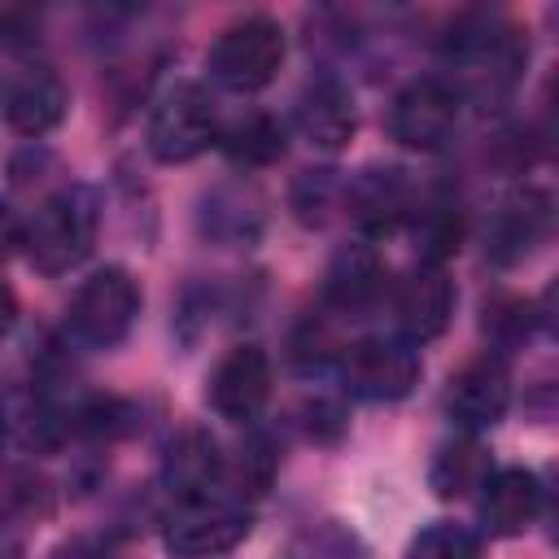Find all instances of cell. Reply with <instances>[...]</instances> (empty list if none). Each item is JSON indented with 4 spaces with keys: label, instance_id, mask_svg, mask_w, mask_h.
I'll return each instance as SVG.
<instances>
[{
    "label": "cell",
    "instance_id": "cell-30",
    "mask_svg": "<svg viewBox=\"0 0 559 559\" xmlns=\"http://www.w3.org/2000/svg\"><path fill=\"white\" fill-rule=\"evenodd\" d=\"M0 559H17V542L4 528H0Z\"/></svg>",
    "mask_w": 559,
    "mask_h": 559
},
{
    "label": "cell",
    "instance_id": "cell-24",
    "mask_svg": "<svg viewBox=\"0 0 559 559\" xmlns=\"http://www.w3.org/2000/svg\"><path fill=\"white\" fill-rule=\"evenodd\" d=\"M528 323H533L528 301L498 297L493 306H485V332H489L498 345H515L520 336H528Z\"/></svg>",
    "mask_w": 559,
    "mask_h": 559
},
{
    "label": "cell",
    "instance_id": "cell-18",
    "mask_svg": "<svg viewBox=\"0 0 559 559\" xmlns=\"http://www.w3.org/2000/svg\"><path fill=\"white\" fill-rule=\"evenodd\" d=\"M218 144L236 166H271L284 157V127H280V118L249 109L223 127Z\"/></svg>",
    "mask_w": 559,
    "mask_h": 559
},
{
    "label": "cell",
    "instance_id": "cell-11",
    "mask_svg": "<svg viewBox=\"0 0 559 559\" xmlns=\"http://www.w3.org/2000/svg\"><path fill=\"white\" fill-rule=\"evenodd\" d=\"M271 397V358L258 345H231L210 376V406L223 419H253Z\"/></svg>",
    "mask_w": 559,
    "mask_h": 559
},
{
    "label": "cell",
    "instance_id": "cell-7",
    "mask_svg": "<svg viewBox=\"0 0 559 559\" xmlns=\"http://www.w3.org/2000/svg\"><path fill=\"white\" fill-rule=\"evenodd\" d=\"M459 122V92L445 79H415L393 96L389 131L406 148H441Z\"/></svg>",
    "mask_w": 559,
    "mask_h": 559
},
{
    "label": "cell",
    "instance_id": "cell-10",
    "mask_svg": "<svg viewBox=\"0 0 559 559\" xmlns=\"http://www.w3.org/2000/svg\"><path fill=\"white\" fill-rule=\"evenodd\" d=\"M507 402H511V376L498 358H472L463 362L454 376H450V389H445V411L450 419L463 428V432H480V428H493L502 415H507Z\"/></svg>",
    "mask_w": 559,
    "mask_h": 559
},
{
    "label": "cell",
    "instance_id": "cell-1",
    "mask_svg": "<svg viewBox=\"0 0 559 559\" xmlns=\"http://www.w3.org/2000/svg\"><path fill=\"white\" fill-rule=\"evenodd\" d=\"M96 197L92 188L83 183H70L61 192H52L35 218L22 227V245H26V258L44 271V275H61L70 266H79L87 253H92V240H96Z\"/></svg>",
    "mask_w": 559,
    "mask_h": 559
},
{
    "label": "cell",
    "instance_id": "cell-8",
    "mask_svg": "<svg viewBox=\"0 0 559 559\" xmlns=\"http://www.w3.org/2000/svg\"><path fill=\"white\" fill-rule=\"evenodd\" d=\"M341 367H345V384L371 402H397L419 380V354L406 341H384V336L354 341Z\"/></svg>",
    "mask_w": 559,
    "mask_h": 559
},
{
    "label": "cell",
    "instance_id": "cell-14",
    "mask_svg": "<svg viewBox=\"0 0 559 559\" xmlns=\"http://www.w3.org/2000/svg\"><path fill=\"white\" fill-rule=\"evenodd\" d=\"M480 489H485L480 515H485V528L493 537H515L542 515V480L533 472H524V467L489 472Z\"/></svg>",
    "mask_w": 559,
    "mask_h": 559
},
{
    "label": "cell",
    "instance_id": "cell-19",
    "mask_svg": "<svg viewBox=\"0 0 559 559\" xmlns=\"http://www.w3.org/2000/svg\"><path fill=\"white\" fill-rule=\"evenodd\" d=\"M380 280H384L380 258L367 245H349V249L336 253V262L328 271V297L341 310H358L380 293Z\"/></svg>",
    "mask_w": 559,
    "mask_h": 559
},
{
    "label": "cell",
    "instance_id": "cell-20",
    "mask_svg": "<svg viewBox=\"0 0 559 559\" xmlns=\"http://www.w3.org/2000/svg\"><path fill=\"white\" fill-rule=\"evenodd\" d=\"M485 476H489V459H485V445L476 437L445 441L432 459V472H428V480L441 498H463L476 485H485Z\"/></svg>",
    "mask_w": 559,
    "mask_h": 559
},
{
    "label": "cell",
    "instance_id": "cell-16",
    "mask_svg": "<svg viewBox=\"0 0 559 559\" xmlns=\"http://www.w3.org/2000/svg\"><path fill=\"white\" fill-rule=\"evenodd\" d=\"M218 472H223V454H218V441H214L205 428H183V432L170 441V454H166V485H170L179 498L210 493V485L218 480Z\"/></svg>",
    "mask_w": 559,
    "mask_h": 559
},
{
    "label": "cell",
    "instance_id": "cell-27",
    "mask_svg": "<svg viewBox=\"0 0 559 559\" xmlns=\"http://www.w3.org/2000/svg\"><path fill=\"white\" fill-rule=\"evenodd\" d=\"M297 546H310V559H354V537H345L336 524H319V528H310Z\"/></svg>",
    "mask_w": 559,
    "mask_h": 559
},
{
    "label": "cell",
    "instance_id": "cell-6",
    "mask_svg": "<svg viewBox=\"0 0 559 559\" xmlns=\"http://www.w3.org/2000/svg\"><path fill=\"white\" fill-rule=\"evenodd\" d=\"M135 314H140L135 280L122 266H105V271H96V275H87L79 284V293L70 301V332L83 345L109 349L131 332Z\"/></svg>",
    "mask_w": 559,
    "mask_h": 559
},
{
    "label": "cell",
    "instance_id": "cell-5",
    "mask_svg": "<svg viewBox=\"0 0 559 559\" xmlns=\"http://www.w3.org/2000/svg\"><path fill=\"white\" fill-rule=\"evenodd\" d=\"M210 140H218V122H214V105L197 83H175L157 96L153 114H148V153L157 162H192L197 153L210 148Z\"/></svg>",
    "mask_w": 559,
    "mask_h": 559
},
{
    "label": "cell",
    "instance_id": "cell-9",
    "mask_svg": "<svg viewBox=\"0 0 559 559\" xmlns=\"http://www.w3.org/2000/svg\"><path fill=\"white\" fill-rule=\"evenodd\" d=\"M550 231V197L542 188H520L498 201L489 227H485V253L498 266L524 262Z\"/></svg>",
    "mask_w": 559,
    "mask_h": 559
},
{
    "label": "cell",
    "instance_id": "cell-22",
    "mask_svg": "<svg viewBox=\"0 0 559 559\" xmlns=\"http://www.w3.org/2000/svg\"><path fill=\"white\" fill-rule=\"evenodd\" d=\"M406 559H480V537L467 524L437 520L411 542Z\"/></svg>",
    "mask_w": 559,
    "mask_h": 559
},
{
    "label": "cell",
    "instance_id": "cell-28",
    "mask_svg": "<svg viewBox=\"0 0 559 559\" xmlns=\"http://www.w3.org/2000/svg\"><path fill=\"white\" fill-rule=\"evenodd\" d=\"M17 245H22V223H17V214H13L9 205H0V262H4Z\"/></svg>",
    "mask_w": 559,
    "mask_h": 559
},
{
    "label": "cell",
    "instance_id": "cell-31",
    "mask_svg": "<svg viewBox=\"0 0 559 559\" xmlns=\"http://www.w3.org/2000/svg\"><path fill=\"white\" fill-rule=\"evenodd\" d=\"M0 445H4V437H0Z\"/></svg>",
    "mask_w": 559,
    "mask_h": 559
},
{
    "label": "cell",
    "instance_id": "cell-17",
    "mask_svg": "<svg viewBox=\"0 0 559 559\" xmlns=\"http://www.w3.org/2000/svg\"><path fill=\"white\" fill-rule=\"evenodd\" d=\"M345 197H349V210H354V218L362 223V227H393L402 214H406V179H402V170H393V166H371V170H362L349 188H345Z\"/></svg>",
    "mask_w": 559,
    "mask_h": 559
},
{
    "label": "cell",
    "instance_id": "cell-4",
    "mask_svg": "<svg viewBox=\"0 0 559 559\" xmlns=\"http://www.w3.org/2000/svg\"><path fill=\"white\" fill-rule=\"evenodd\" d=\"M249 511L231 498H179V507L166 515V550L175 559H214L236 550L249 537Z\"/></svg>",
    "mask_w": 559,
    "mask_h": 559
},
{
    "label": "cell",
    "instance_id": "cell-3",
    "mask_svg": "<svg viewBox=\"0 0 559 559\" xmlns=\"http://www.w3.org/2000/svg\"><path fill=\"white\" fill-rule=\"evenodd\" d=\"M284 61V26L266 13H249L218 31L210 48V74L231 92H258Z\"/></svg>",
    "mask_w": 559,
    "mask_h": 559
},
{
    "label": "cell",
    "instance_id": "cell-26",
    "mask_svg": "<svg viewBox=\"0 0 559 559\" xmlns=\"http://www.w3.org/2000/svg\"><path fill=\"white\" fill-rule=\"evenodd\" d=\"M293 205H297V218L301 223H323L328 205H332V179L328 170H306L297 179V192H293Z\"/></svg>",
    "mask_w": 559,
    "mask_h": 559
},
{
    "label": "cell",
    "instance_id": "cell-25",
    "mask_svg": "<svg viewBox=\"0 0 559 559\" xmlns=\"http://www.w3.org/2000/svg\"><path fill=\"white\" fill-rule=\"evenodd\" d=\"M419 236H424V262L450 258V253L459 249V214H454L450 205H432V210L424 214Z\"/></svg>",
    "mask_w": 559,
    "mask_h": 559
},
{
    "label": "cell",
    "instance_id": "cell-23",
    "mask_svg": "<svg viewBox=\"0 0 559 559\" xmlns=\"http://www.w3.org/2000/svg\"><path fill=\"white\" fill-rule=\"evenodd\" d=\"M271 476H275V450H271V441L262 432L245 437L240 459H236V485H240V493H266Z\"/></svg>",
    "mask_w": 559,
    "mask_h": 559
},
{
    "label": "cell",
    "instance_id": "cell-2",
    "mask_svg": "<svg viewBox=\"0 0 559 559\" xmlns=\"http://www.w3.org/2000/svg\"><path fill=\"white\" fill-rule=\"evenodd\" d=\"M524 57H528L524 35L502 17L472 13L450 31V61L463 66V74L476 92H489V96L507 92L520 79Z\"/></svg>",
    "mask_w": 559,
    "mask_h": 559
},
{
    "label": "cell",
    "instance_id": "cell-15",
    "mask_svg": "<svg viewBox=\"0 0 559 559\" xmlns=\"http://www.w3.org/2000/svg\"><path fill=\"white\" fill-rule=\"evenodd\" d=\"M66 105H70L66 83H61L52 70L35 66V70H26V74L9 87V96H4V118H9V127L22 131V135H44V131H52V127L66 118Z\"/></svg>",
    "mask_w": 559,
    "mask_h": 559
},
{
    "label": "cell",
    "instance_id": "cell-13",
    "mask_svg": "<svg viewBox=\"0 0 559 559\" xmlns=\"http://www.w3.org/2000/svg\"><path fill=\"white\" fill-rule=\"evenodd\" d=\"M297 127H301V135H306L314 148L341 153V148L354 140V127H358L349 87L336 83L332 74L306 83L301 96H297Z\"/></svg>",
    "mask_w": 559,
    "mask_h": 559
},
{
    "label": "cell",
    "instance_id": "cell-21",
    "mask_svg": "<svg viewBox=\"0 0 559 559\" xmlns=\"http://www.w3.org/2000/svg\"><path fill=\"white\" fill-rule=\"evenodd\" d=\"M262 227V214H258V201L245 197V192H227L218 188L210 201H205V231L227 240V245H240V240H253Z\"/></svg>",
    "mask_w": 559,
    "mask_h": 559
},
{
    "label": "cell",
    "instance_id": "cell-12",
    "mask_svg": "<svg viewBox=\"0 0 559 559\" xmlns=\"http://www.w3.org/2000/svg\"><path fill=\"white\" fill-rule=\"evenodd\" d=\"M454 314V280L441 262H419L397 288V323L406 341H437Z\"/></svg>",
    "mask_w": 559,
    "mask_h": 559
},
{
    "label": "cell",
    "instance_id": "cell-29",
    "mask_svg": "<svg viewBox=\"0 0 559 559\" xmlns=\"http://www.w3.org/2000/svg\"><path fill=\"white\" fill-rule=\"evenodd\" d=\"M17 319V293L9 288V280H0V332H9Z\"/></svg>",
    "mask_w": 559,
    "mask_h": 559
}]
</instances>
